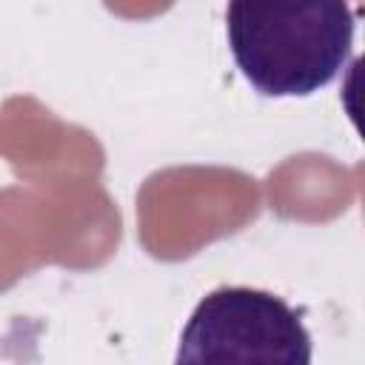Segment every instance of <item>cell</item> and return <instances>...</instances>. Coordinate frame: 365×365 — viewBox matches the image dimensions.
I'll return each mask as SVG.
<instances>
[{
    "label": "cell",
    "mask_w": 365,
    "mask_h": 365,
    "mask_svg": "<svg viewBox=\"0 0 365 365\" xmlns=\"http://www.w3.org/2000/svg\"><path fill=\"white\" fill-rule=\"evenodd\" d=\"M348 0H228L225 34L242 77L262 97H308L354 54Z\"/></svg>",
    "instance_id": "1"
},
{
    "label": "cell",
    "mask_w": 365,
    "mask_h": 365,
    "mask_svg": "<svg viewBox=\"0 0 365 365\" xmlns=\"http://www.w3.org/2000/svg\"><path fill=\"white\" fill-rule=\"evenodd\" d=\"M302 314L271 291L225 285L205 294L188 317L177 362H311Z\"/></svg>",
    "instance_id": "2"
}]
</instances>
